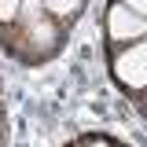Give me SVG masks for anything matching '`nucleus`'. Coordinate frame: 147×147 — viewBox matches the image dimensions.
Returning a JSON list of instances; mask_svg holds the SVG:
<instances>
[{"label": "nucleus", "instance_id": "7ed1b4c3", "mask_svg": "<svg viewBox=\"0 0 147 147\" xmlns=\"http://www.w3.org/2000/svg\"><path fill=\"white\" fill-rule=\"evenodd\" d=\"M107 37L118 48H121V44H132V40L147 37V18L136 15V11H129L121 0H114L107 7Z\"/></svg>", "mask_w": 147, "mask_h": 147}, {"label": "nucleus", "instance_id": "423d86ee", "mask_svg": "<svg viewBox=\"0 0 147 147\" xmlns=\"http://www.w3.org/2000/svg\"><path fill=\"white\" fill-rule=\"evenodd\" d=\"M121 4H125L129 11H136V15H144V18H147V0H121Z\"/></svg>", "mask_w": 147, "mask_h": 147}, {"label": "nucleus", "instance_id": "f257e3e1", "mask_svg": "<svg viewBox=\"0 0 147 147\" xmlns=\"http://www.w3.org/2000/svg\"><path fill=\"white\" fill-rule=\"evenodd\" d=\"M0 37L7 40V52L26 59V63H40L55 55L63 44V22L40 4V0H22L18 18L11 26H0Z\"/></svg>", "mask_w": 147, "mask_h": 147}, {"label": "nucleus", "instance_id": "20e7f679", "mask_svg": "<svg viewBox=\"0 0 147 147\" xmlns=\"http://www.w3.org/2000/svg\"><path fill=\"white\" fill-rule=\"evenodd\" d=\"M40 4H44V7H48V11L63 22V18H74V15H77L85 0H40Z\"/></svg>", "mask_w": 147, "mask_h": 147}, {"label": "nucleus", "instance_id": "0eeeda50", "mask_svg": "<svg viewBox=\"0 0 147 147\" xmlns=\"http://www.w3.org/2000/svg\"><path fill=\"white\" fill-rule=\"evenodd\" d=\"M81 147H114V144H110V140H103V136H88Z\"/></svg>", "mask_w": 147, "mask_h": 147}, {"label": "nucleus", "instance_id": "39448f33", "mask_svg": "<svg viewBox=\"0 0 147 147\" xmlns=\"http://www.w3.org/2000/svg\"><path fill=\"white\" fill-rule=\"evenodd\" d=\"M18 7H22V0H0V26H11L18 18Z\"/></svg>", "mask_w": 147, "mask_h": 147}, {"label": "nucleus", "instance_id": "f03ea898", "mask_svg": "<svg viewBox=\"0 0 147 147\" xmlns=\"http://www.w3.org/2000/svg\"><path fill=\"white\" fill-rule=\"evenodd\" d=\"M110 74L118 77L121 88H129V92H147V37L132 40V44H121V48L114 52Z\"/></svg>", "mask_w": 147, "mask_h": 147}]
</instances>
